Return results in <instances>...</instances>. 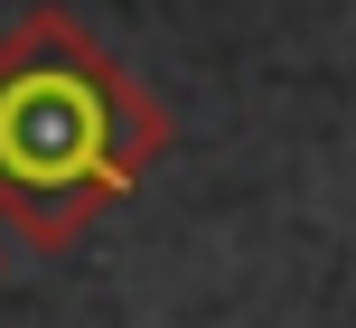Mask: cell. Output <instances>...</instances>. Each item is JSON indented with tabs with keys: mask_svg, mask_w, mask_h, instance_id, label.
I'll use <instances>...</instances> for the list:
<instances>
[{
	"mask_svg": "<svg viewBox=\"0 0 356 328\" xmlns=\"http://www.w3.org/2000/svg\"><path fill=\"white\" fill-rule=\"evenodd\" d=\"M169 150V104L85 28L38 0L0 38V225L29 254H66Z\"/></svg>",
	"mask_w": 356,
	"mask_h": 328,
	"instance_id": "cell-1",
	"label": "cell"
}]
</instances>
